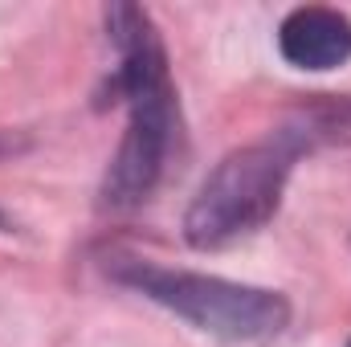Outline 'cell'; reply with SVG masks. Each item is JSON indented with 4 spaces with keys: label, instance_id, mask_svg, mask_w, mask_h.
Masks as SVG:
<instances>
[{
    "label": "cell",
    "instance_id": "obj_4",
    "mask_svg": "<svg viewBox=\"0 0 351 347\" xmlns=\"http://www.w3.org/2000/svg\"><path fill=\"white\" fill-rule=\"evenodd\" d=\"M278 49L298 70H339L351 62V16L323 4L294 8L278 25Z\"/></svg>",
    "mask_w": 351,
    "mask_h": 347
},
{
    "label": "cell",
    "instance_id": "obj_5",
    "mask_svg": "<svg viewBox=\"0 0 351 347\" xmlns=\"http://www.w3.org/2000/svg\"><path fill=\"white\" fill-rule=\"evenodd\" d=\"M282 131L311 156L319 147H351V98L315 94L282 119Z\"/></svg>",
    "mask_w": 351,
    "mask_h": 347
},
{
    "label": "cell",
    "instance_id": "obj_2",
    "mask_svg": "<svg viewBox=\"0 0 351 347\" xmlns=\"http://www.w3.org/2000/svg\"><path fill=\"white\" fill-rule=\"evenodd\" d=\"M106 274L119 286L139 290L156 307L172 311L176 319L192 323L204 335L229 339V344H254V339H274L290 323V302L278 290L265 286H245L229 282L217 274H192V270H172L147 258H127L114 254L106 258Z\"/></svg>",
    "mask_w": 351,
    "mask_h": 347
},
{
    "label": "cell",
    "instance_id": "obj_7",
    "mask_svg": "<svg viewBox=\"0 0 351 347\" xmlns=\"http://www.w3.org/2000/svg\"><path fill=\"white\" fill-rule=\"evenodd\" d=\"M348 347H351V344H348Z\"/></svg>",
    "mask_w": 351,
    "mask_h": 347
},
{
    "label": "cell",
    "instance_id": "obj_6",
    "mask_svg": "<svg viewBox=\"0 0 351 347\" xmlns=\"http://www.w3.org/2000/svg\"><path fill=\"white\" fill-rule=\"evenodd\" d=\"M0 229H4V213H0Z\"/></svg>",
    "mask_w": 351,
    "mask_h": 347
},
{
    "label": "cell",
    "instance_id": "obj_3",
    "mask_svg": "<svg viewBox=\"0 0 351 347\" xmlns=\"http://www.w3.org/2000/svg\"><path fill=\"white\" fill-rule=\"evenodd\" d=\"M306 152L278 127L262 143L225 156L184 213V241L192 250H225L258 233L278 213L286 180Z\"/></svg>",
    "mask_w": 351,
    "mask_h": 347
},
{
    "label": "cell",
    "instance_id": "obj_1",
    "mask_svg": "<svg viewBox=\"0 0 351 347\" xmlns=\"http://www.w3.org/2000/svg\"><path fill=\"white\" fill-rule=\"evenodd\" d=\"M106 33L119 49L110 94L127 102V131L98 188V204L110 213L139 208L160 188L176 143V90L164 41L152 16L135 4L106 8Z\"/></svg>",
    "mask_w": 351,
    "mask_h": 347
}]
</instances>
